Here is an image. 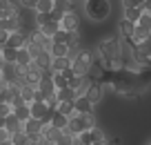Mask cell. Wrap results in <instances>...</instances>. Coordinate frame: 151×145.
<instances>
[{"label": "cell", "mask_w": 151, "mask_h": 145, "mask_svg": "<svg viewBox=\"0 0 151 145\" xmlns=\"http://www.w3.org/2000/svg\"><path fill=\"white\" fill-rule=\"evenodd\" d=\"M42 78V71L38 69L36 65H29V67H24V74H22V80H24V85H33V87H36L38 85V80Z\"/></svg>", "instance_id": "obj_7"}, {"label": "cell", "mask_w": 151, "mask_h": 145, "mask_svg": "<svg viewBox=\"0 0 151 145\" xmlns=\"http://www.w3.org/2000/svg\"><path fill=\"white\" fill-rule=\"evenodd\" d=\"M60 136H62V132L56 130V127H51V125H45L42 127V138L47 141V143H58Z\"/></svg>", "instance_id": "obj_13"}, {"label": "cell", "mask_w": 151, "mask_h": 145, "mask_svg": "<svg viewBox=\"0 0 151 145\" xmlns=\"http://www.w3.org/2000/svg\"><path fill=\"white\" fill-rule=\"evenodd\" d=\"M80 25H82V18H80V14H78V9H73V11L62 16L58 27H60L62 31H67V34H80Z\"/></svg>", "instance_id": "obj_3"}, {"label": "cell", "mask_w": 151, "mask_h": 145, "mask_svg": "<svg viewBox=\"0 0 151 145\" xmlns=\"http://www.w3.org/2000/svg\"><path fill=\"white\" fill-rule=\"evenodd\" d=\"M51 58H67V45H51Z\"/></svg>", "instance_id": "obj_27"}, {"label": "cell", "mask_w": 151, "mask_h": 145, "mask_svg": "<svg viewBox=\"0 0 151 145\" xmlns=\"http://www.w3.org/2000/svg\"><path fill=\"white\" fill-rule=\"evenodd\" d=\"M9 145H11V143H9Z\"/></svg>", "instance_id": "obj_37"}, {"label": "cell", "mask_w": 151, "mask_h": 145, "mask_svg": "<svg viewBox=\"0 0 151 145\" xmlns=\"http://www.w3.org/2000/svg\"><path fill=\"white\" fill-rule=\"evenodd\" d=\"M58 29H60V27H58V23H53V20H49V23H47V25H42V27H38V31L42 34V36H45V38H51V36H53V34H56V31H58Z\"/></svg>", "instance_id": "obj_21"}, {"label": "cell", "mask_w": 151, "mask_h": 145, "mask_svg": "<svg viewBox=\"0 0 151 145\" xmlns=\"http://www.w3.org/2000/svg\"><path fill=\"white\" fill-rule=\"evenodd\" d=\"M53 9V0H38L33 5V14H51Z\"/></svg>", "instance_id": "obj_18"}, {"label": "cell", "mask_w": 151, "mask_h": 145, "mask_svg": "<svg viewBox=\"0 0 151 145\" xmlns=\"http://www.w3.org/2000/svg\"><path fill=\"white\" fill-rule=\"evenodd\" d=\"M85 98L89 101V103L93 105V107H96V105H100V103L104 101V92H102V85H100V83H91V85H89V89L85 92Z\"/></svg>", "instance_id": "obj_5"}, {"label": "cell", "mask_w": 151, "mask_h": 145, "mask_svg": "<svg viewBox=\"0 0 151 145\" xmlns=\"http://www.w3.org/2000/svg\"><path fill=\"white\" fill-rule=\"evenodd\" d=\"M71 36H73V34H67V31H62V29H58V31L51 36V42L53 45H67Z\"/></svg>", "instance_id": "obj_24"}, {"label": "cell", "mask_w": 151, "mask_h": 145, "mask_svg": "<svg viewBox=\"0 0 151 145\" xmlns=\"http://www.w3.org/2000/svg\"><path fill=\"white\" fill-rule=\"evenodd\" d=\"M67 121H69V118L67 116H62V114H58V112H53V116H51V123H49V125L51 127H56V130H65L67 127Z\"/></svg>", "instance_id": "obj_22"}, {"label": "cell", "mask_w": 151, "mask_h": 145, "mask_svg": "<svg viewBox=\"0 0 151 145\" xmlns=\"http://www.w3.org/2000/svg\"><path fill=\"white\" fill-rule=\"evenodd\" d=\"M71 105H73V112L76 114H91V112H96V107L85 98V96H76Z\"/></svg>", "instance_id": "obj_9"}, {"label": "cell", "mask_w": 151, "mask_h": 145, "mask_svg": "<svg viewBox=\"0 0 151 145\" xmlns=\"http://www.w3.org/2000/svg\"><path fill=\"white\" fill-rule=\"evenodd\" d=\"M33 65H36L40 71H47L49 65H51V54L49 52H40L36 58H33Z\"/></svg>", "instance_id": "obj_11"}, {"label": "cell", "mask_w": 151, "mask_h": 145, "mask_svg": "<svg viewBox=\"0 0 151 145\" xmlns=\"http://www.w3.org/2000/svg\"><path fill=\"white\" fill-rule=\"evenodd\" d=\"M0 78H2V76H0Z\"/></svg>", "instance_id": "obj_35"}, {"label": "cell", "mask_w": 151, "mask_h": 145, "mask_svg": "<svg viewBox=\"0 0 151 145\" xmlns=\"http://www.w3.org/2000/svg\"><path fill=\"white\" fill-rule=\"evenodd\" d=\"M11 114V105L5 103V101H0V118H7Z\"/></svg>", "instance_id": "obj_30"}, {"label": "cell", "mask_w": 151, "mask_h": 145, "mask_svg": "<svg viewBox=\"0 0 151 145\" xmlns=\"http://www.w3.org/2000/svg\"><path fill=\"white\" fill-rule=\"evenodd\" d=\"M80 118H82V125H85V130H87V132H91L93 127H98V118H96V112H91V114H80Z\"/></svg>", "instance_id": "obj_20"}, {"label": "cell", "mask_w": 151, "mask_h": 145, "mask_svg": "<svg viewBox=\"0 0 151 145\" xmlns=\"http://www.w3.org/2000/svg\"><path fill=\"white\" fill-rule=\"evenodd\" d=\"M131 31H133V25L120 18V23H118V34H116V36H118V40H129V38H131Z\"/></svg>", "instance_id": "obj_12"}, {"label": "cell", "mask_w": 151, "mask_h": 145, "mask_svg": "<svg viewBox=\"0 0 151 145\" xmlns=\"http://www.w3.org/2000/svg\"><path fill=\"white\" fill-rule=\"evenodd\" d=\"M31 63L33 60H31V56L27 54L24 47H22V49H16V65H18V67H29Z\"/></svg>", "instance_id": "obj_17"}, {"label": "cell", "mask_w": 151, "mask_h": 145, "mask_svg": "<svg viewBox=\"0 0 151 145\" xmlns=\"http://www.w3.org/2000/svg\"><path fill=\"white\" fill-rule=\"evenodd\" d=\"M9 143H11V145H27V143H29V138L22 134V132H16V134H11V136H9Z\"/></svg>", "instance_id": "obj_28"}, {"label": "cell", "mask_w": 151, "mask_h": 145, "mask_svg": "<svg viewBox=\"0 0 151 145\" xmlns=\"http://www.w3.org/2000/svg\"><path fill=\"white\" fill-rule=\"evenodd\" d=\"M36 2H38V0H36Z\"/></svg>", "instance_id": "obj_36"}, {"label": "cell", "mask_w": 151, "mask_h": 145, "mask_svg": "<svg viewBox=\"0 0 151 145\" xmlns=\"http://www.w3.org/2000/svg\"><path fill=\"white\" fill-rule=\"evenodd\" d=\"M120 5H122V9H131V7H136V2L133 0H120Z\"/></svg>", "instance_id": "obj_32"}, {"label": "cell", "mask_w": 151, "mask_h": 145, "mask_svg": "<svg viewBox=\"0 0 151 145\" xmlns=\"http://www.w3.org/2000/svg\"><path fill=\"white\" fill-rule=\"evenodd\" d=\"M31 145H49V143H47V141L42 138V134H40V136H38L36 141H31Z\"/></svg>", "instance_id": "obj_33"}, {"label": "cell", "mask_w": 151, "mask_h": 145, "mask_svg": "<svg viewBox=\"0 0 151 145\" xmlns=\"http://www.w3.org/2000/svg\"><path fill=\"white\" fill-rule=\"evenodd\" d=\"M71 65L69 58H51V65H49V71L51 74H62V71H67Z\"/></svg>", "instance_id": "obj_10"}, {"label": "cell", "mask_w": 151, "mask_h": 145, "mask_svg": "<svg viewBox=\"0 0 151 145\" xmlns=\"http://www.w3.org/2000/svg\"><path fill=\"white\" fill-rule=\"evenodd\" d=\"M136 25L138 27H145V29H151V11H142Z\"/></svg>", "instance_id": "obj_29"}, {"label": "cell", "mask_w": 151, "mask_h": 145, "mask_svg": "<svg viewBox=\"0 0 151 145\" xmlns=\"http://www.w3.org/2000/svg\"><path fill=\"white\" fill-rule=\"evenodd\" d=\"M0 60L7 63V65L16 63V49H11V47H2V52H0Z\"/></svg>", "instance_id": "obj_25"}, {"label": "cell", "mask_w": 151, "mask_h": 145, "mask_svg": "<svg viewBox=\"0 0 151 145\" xmlns=\"http://www.w3.org/2000/svg\"><path fill=\"white\" fill-rule=\"evenodd\" d=\"M76 2L78 0H53V9L60 11V14H69L76 9Z\"/></svg>", "instance_id": "obj_14"}, {"label": "cell", "mask_w": 151, "mask_h": 145, "mask_svg": "<svg viewBox=\"0 0 151 145\" xmlns=\"http://www.w3.org/2000/svg\"><path fill=\"white\" fill-rule=\"evenodd\" d=\"M16 2L20 9H29V11H33V5H36V0H16Z\"/></svg>", "instance_id": "obj_31"}, {"label": "cell", "mask_w": 151, "mask_h": 145, "mask_svg": "<svg viewBox=\"0 0 151 145\" xmlns=\"http://www.w3.org/2000/svg\"><path fill=\"white\" fill-rule=\"evenodd\" d=\"M24 45H27V31H22V29L11 31L7 36V42H5V47H11V49H22Z\"/></svg>", "instance_id": "obj_6"}, {"label": "cell", "mask_w": 151, "mask_h": 145, "mask_svg": "<svg viewBox=\"0 0 151 145\" xmlns=\"http://www.w3.org/2000/svg\"><path fill=\"white\" fill-rule=\"evenodd\" d=\"M5 130L9 132V134H16V132H22V123H20L18 118L14 116V114H9V116L5 118Z\"/></svg>", "instance_id": "obj_16"}, {"label": "cell", "mask_w": 151, "mask_h": 145, "mask_svg": "<svg viewBox=\"0 0 151 145\" xmlns=\"http://www.w3.org/2000/svg\"><path fill=\"white\" fill-rule=\"evenodd\" d=\"M76 94L71 87H62V89H56V101L58 103H73Z\"/></svg>", "instance_id": "obj_15"}, {"label": "cell", "mask_w": 151, "mask_h": 145, "mask_svg": "<svg viewBox=\"0 0 151 145\" xmlns=\"http://www.w3.org/2000/svg\"><path fill=\"white\" fill-rule=\"evenodd\" d=\"M85 14L93 23H102L111 16V2L109 0H85Z\"/></svg>", "instance_id": "obj_2"}, {"label": "cell", "mask_w": 151, "mask_h": 145, "mask_svg": "<svg viewBox=\"0 0 151 145\" xmlns=\"http://www.w3.org/2000/svg\"><path fill=\"white\" fill-rule=\"evenodd\" d=\"M49 112V107L42 103V101H33L29 103V118H36V121H42L45 114Z\"/></svg>", "instance_id": "obj_8"}, {"label": "cell", "mask_w": 151, "mask_h": 145, "mask_svg": "<svg viewBox=\"0 0 151 145\" xmlns=\"http://www.w3.org/2000/svg\"><path fill=\"white\" fill-rule=\"evenodd\" d=\"M140 14H142V11L138 9V7H131V9H122V20H127V23L136 25V23H138V18H140Z\"/></svg>", "instance_id": "obj_19"}, {"label": "cell", "mask_w": 151, "mask_h": 145, "mask_svg": "<svg viewBox=\"0 0 151 145\" xmlns=\"http://www.w3.org/2000/svg\"><path fill=\"white\" fill-rule=\"evenodd\" d=\"M93 60H96V58H93V52L82 47L80 52L71 58V65H69L71 76H73V78H85V76H87V69L91 67V63H93Z\"/></svg>", "instance_id": "obj_1"}, {"label": "cell", "mask_w": 151, "mask_h": 145, "mask_svg": "<svg viewBox=\"0 0 151 145\" xmlns=\"http://www.w3.org/2000/svg\"><path fill=\"white\" fill-rule=\"evenodd\" d=\"M11 114H14V116L18 118L20 123H24V121L29 118V105H24V103H22V105H18V107L11 109Z\"/></svg>", "instance_id": "obj_23"}, {"label": "cell", "mask_w": 151, "mask_h": 145, "mask_svg": "<svg viewBox=\"0 0 151 145\" xmlns=\"http://www.w3.org/2000/svg\"><path fill=\"white\" fill-rule=\"evenodd\" d=\"M0 145H9V143H0Z\"/></svg>", "instance_id": "obj_34"}, {"label": "cell", "mask_w": 151, "mask_h": 145, "mask_svg": "<svg viewBox=\"0 0 151 145\" xmlns=\"http://www.w3.org/2000/svg\"><path fill=\"white\" fill-rule=\"evenodd\" d=\"M53 112L62 114V116H67V118H71V116H73V114H76V112H73V105H71V103H58Z\"/></svg>", "instance_id": "obj_26"}, {"label": "cell", "mask_w": 151, "mask_h": 145, "mask_svg": "<svg viewBox=\"0 0 151 145\" xmlns=\"http://www.w3.org/2000/svg\"><path fill=\"white\" fill-rule=\"evenodd\" d=\"M42 127L45 125L40 121H36V118H27V121L22 123V134L27 136L29 141H36L38 136L42 134Z\"/></svg>", "instance_id": "obj_4"}]
</instances>
